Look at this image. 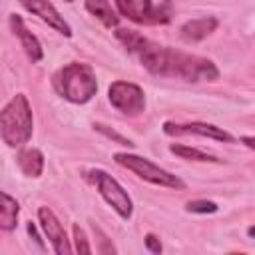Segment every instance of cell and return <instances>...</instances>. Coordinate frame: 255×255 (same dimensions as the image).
Masks as SVG:
<instances>
[{
    "label": "cell",
    "mask_w": 255,
    "mask_h": 255,
    "mask_svg": "<svg viewBox=\"0 0 255 255\" xmlns=\"http://www.w3.org/2000/svg\"><path fill=\"white\" fill-rule=\"evenodd\" d=\"M185 207H187V211H191V213H215V211H217V203L207 201V199L189 201Z\"/></svg>",
    "instance_id": "17"
},
{
    "label": "cell",
    "mask_w": 255,
    "mask_h": 255,
    "mask_svg": "<svg viewBox=\"0 0 255 255\" xmlns=\"http://www.w3.org/2000/svg\"><path fill=\"white\" fill-rule=\"evenodd\" d=\"M16 221H18V201L4 191L0 205V227L4 231H10L16 227Z\"/></svg>",
    "instance_id": "14"
},
{
    "label": "cell",
    "mask_w": 255,
    "mask_h": 255,
    "mask_svg": "<svg viewBox=\"0 0 255 255\" xmlns=\"http://www.w3.org/2000/svg\"><path fill=\"white\" fill-rule=\"evenodd\" d=\"M249 235H255V227H251V229H249Z\"/></svg>",
    "instance_id": "24"
},
{
    "label": "cell",
    "mask_w": 255,
    "mask_h": 255,
    "mask_svg": "<svg viewBox=\"0 0 255 255\" xmlns=\"http://www.w3.org/2000/svg\"><path fill=\"white\" fill-rule=\"evenodd\" d=\"M52 84L62 98L74 104H86L98 92V82H96L92 68L86 64H78V62L60 68L54 74Z\"/></svg>",
    "instance_id": "2"
},
{
    "label": "cell",
    "mask_w": 255,
    "mask_h": 255,
    "mask_svg": "<svg viewBox=\"0 0 255 255\" xmlns=\"http://www.w3.org/2000/svg\"><path fill=\"white\" fill-rule=\"evenodd\" d=\"M94 231L98 233V237H100V243H102V247H100V253H116V249H114V245L112 243H108V237L98 229V227H94Z\"/></svg>",
    "instance_id": "20"
},
{
    "label": "cell",
    "mask_w": 255,
    "mask_h": 255,
    "mask_svg": "<svg viewBox=\"0 0 255 255\" xmlns=\"http://www.w3.org/2000/svg\"><path fill=\"white\" fill-rule=\"evenodd\" d=\"M171 153L183 157V159H193V161H219L217 157L201 151V149H195V147H189V145H179V143H171L169 145Z\"/></svg>",
    "instance_id": "16"
},
{
    "label": "cell",
    "mask_w": 255,
    "mask_h": 255,
    "mask_svg": "<svg viewBox=\"0 0 255 255\" xmlns=\"http://www.w3.org/2000/svg\"><path fill=\"white\" fill-rule=\"evenodd\" d=\"M10 26H12L14 34L20 38L22 48L26 50L28 58H30L32 62H40V60H42V46H40L38 38L24 26V20H22L18 14H12V16H10Z\"/></svg>",
    "instance_id": "11"
},
{
    "label": "cell",
    "mask_w": 255,
    "mask_h": 255,
    "mask_svg": "<svg viewBox=\"0 0 255 255\" xmlns=\"http://www.w3.org/2000/svg\"><path fill=\"white\" fill-rule=\"evenodd\" d=\"M114 159H116V163L128 167L129 171H133L135 175H139L141 179H145L149 183H155V185H161V187H171V189H183L185 187V183L179 177L171 175L169 171L161 169L159 165L151 163L145 157H139V155H133V153H116Z\"/></svg>",
    "instance_id": "5"
},
{
    "label": "cell",
    "mask_w": 255,
    "mask_h": 255,
    "mask_svg": "<svg viewBox=\"0 0 255 255\" xmlns=\"http://www.w3.org/2000/svg\"><path fill=\"white\" fill-rule=\"evenodd\" d=\"M86 8H88V12H92L96 18H100L108 28L118 26V16H116V12L112 10V6H110L108 0H86Z\"/></svg>",
    "instance_id": "15"
},
{
    "label": "cell",
    "mask_w": 255,
    "mask_h": 255,
    "mask_svg": "<svg viewBox=\"0 0 255 255\" xmlns=\"http://www.w3.org/2000/svg\"><path fill=\"white\" fill-rule=\"evenodd\" d=\"M90 175H92V179H94L100 195L106 199V203L112 205L122 219H129L131 217V211H133V205H131V199L126 193V189L112 175H108L102 169H96Z\"/></svg>",
    "instance_id": "6"
},
{
    "label": "cell",
    "mask_w": 255,
    "mask_h": 255,
    "mask_svg": "<svg viewBox=\"0 0 255 255\" xmlns=\"http://www.w3.org/2000/svg\"><path fill=\"white\" fill-rule=\"evenodd\" d=\"M66 2H74V0H66Z\"/></svg>",
    "instance_id": "25"
},
{
    "label": "cell",
    "mask_w": 255,
    "mask_h": 255,
    "mask_svg": "<svg viewBox=\"0 0 255 255\" xmlns=\"http://www.w3.org/2000/svg\"><path fill=\"white\" fill-rule=\"evenodd\" d=\"M0 131L6 145H24L32 135V110L26 96H14L0 114Z\"/></svg>",
    "instance_id": "3"
},
{
    "label": "cell",
    "mask_w": 255,
    "mask_h": 255,
    "mask_svg": "<svg viewBox=\"0 0 255 255\" xmlns=\"http://www.w3.org/2000/svg\"><path fill=\"white\" fill-rule=\"evenodd\" d=\"M98 131H102L106 137H110V139H114V141H118V143H122V145H133L129 139H126V137H122L120 133H116L114 129H108V126H102V124H96L94 126Z\"/></svg>",
    "instance_id": "19"
},
{
    "label": "cell",
    "mask_w": 255,
    "mask_h": 255,
    "mask_svg": "<svg viewBox=\"0 0 255 255\" xmlns=\"http://www.w3.org/2000/svg\"><path fill=\"white\" fill-rule=\"evenodd\" d=\"M74 239H76V251L78 253H92V247L86 239V233L78 225H74Z\"/></svg>",
    "instance_id": "18"
},
{
    "label": "cell",
    "mask_w": 255,
    "mask_h": 255,
    "mask_svg": "<svg viewBox=\"0 0 255 255\" xmlns=\"http://www.w3.org/2000/svg\"><path fill=\"white\" fill-rule=\"evenodd\" d=\"M28 233L34 237V241H36L38 245H42V239H40V235H38V231H36V227H34L32 223H28Z\"/></svg>",
    "instance_id": "22"
},
{
    "label": "cell",
    "mask_w": 255,
    "mask_h": 255,
    "mask_svg": "<svg viewBox=\"0 0 255 255\" xmlns=\"http://www.w3.org/2000/svg\"><path fill=\"white\" fill-rule=\"evenodd\" d=\"M145 245H147V249L151 253H161V243H159V239L153 233H147L145 235Z\"/></svg>",
    "instance_id": "21"
},
{
    "label": "cell",
    "mask_w": 255,
    "mask_h": 255,
    "mask_svg": "<svg viewBox=\"0 0 255 255\" xmlns=\"http://www.w3.org/2000/svg\"><path fill=\"white\" fill-rule=\"evenodd\" d=\"M18 165H20L24 175L38 177L42 173V169H44V155H42L40 149H34V147L22 149L18 153Z\"/></svg>",
    "instance_id": "13"
},
{
    "label": "cell",
    "mask_w": 255,
    "mask_h": 255,
    "mask_svg": "<svg viewBox=\"0 0 255 255\" xmlns=\"http://www.w3.org/2000/svg\"><path fill=\"white\" fill-rule=\"evenodd\" d=\"M163 131L167 135H201V137H211L217 141H233V135H229L223 128L211 126V124H201V122H191V124H173V122H165L163 124Z\"/></svg>",
    "instance_id": "8"
},
{
    "label": "cell",
    "mask_w": 255,
    "mask_h": 255,
    "mask_svg": "<svg viewBox=\"0 0 255 255\" xmlns=\"http://www.w3.org/2000/svg\"><path fill=\"white\" fill-rule=\"evenodd\" d=\"M116 4L126 18L147 26L167 24L173 14L169 0H116Z\"/></svg>",
    "instance_id": "4"
},
{
    "label": "cell",
    "mask_w": 255,
    "mask_h": 255,
    "mask_svg": "<svg viewBox=\"0 0 255 255\" xmlns=\"http://www.w3.org/2000/svg\"><path fill=\"white\" fill-rule=\"evenodd\" d=\"M20 2L26 6V10H30L32 14L40 16L44 22H48V24H50L52 28H56L60 34L72 36V30H70L68 22L58 14V10H56L48 0H20Z\"/></svg>",
    "instance_id": "10"
},
{
    "label": "cell",
    "mask_w": 255,
    "mask_h": 255,
    "mask_svg": "<svg viewBox=\"0 0 255 255\" xmlns=\"http://www.w3.org/2000/svg\"><path fill=\"white\" fill-rule=\"evenodd\" d=\"M38 219H40V225H42L46 237L50 239L54 251H56L58 255H68L72 249H70L66 231H64V227H62V223L58 221V217H56L48 207H40V209H38Z\"/></svg>",
    "instance_id": "9"
},
{
    "label": "cell",
    "mask_w": 255,
    "mask_h": 255,
    "mask_svg": "<svg viewBox=\"0 0 255 255\" xmlns=\"http://www.w3.org/2000/svg\"><path fill=\"white\" fill-rule=\"evenodd\" d=\"M116 36L131 54L137 56L141 66L155 76L181 78L187 82H201V80L213 82L219 76V72L211 60L193 56V54H185V52H177L167 46H159V44L139 36L135 30H118Z\"/></svg>",
    "instance_id": "1"
},
{
    "label": "cell",
    "mask_w": 255,
    "mask_h": 255,
    "mask_svg": "<svg viewBox=\"0 0 255 255\" xmlns=\"http://www.w3.org/2000/svg\"><path fill=\"white\" fill-rule=\"evenodd\" d=\"M241 141H243L247 147L255 149V135H245V137H241Z\"/></svg>",
    "instance_id": "23"
},
{
    "label": "cell",
    "mask_w": 255,
    "mask_h": 255,
    "mask_svg": "<svg viewBox=\"0 0 255 255\" xmlns=\"http://www.w3.org/2000/svg\"><path fill=\"white\" fill-rule=\"evenodd\" d=\"M217 28V20L211 16H203V18H195L189 20L181 26V38L185 42H199L205 36H209L213 30Z\"/></svg>",
    "instance_id": "12"
},
{
    "label": "cell",
    "mask_w": 255,
    "mask_h": 255,
    "mask_svg": "<svg viewBox=\"0 0 255 255\" xmlns=\"http://www.w3.org/2000/svg\"><path fill=\"white\" fill-rule=\"evenodd\" d=\"M110 102L126 116H137L145 108V98L139 86L129 82H114L110 86Z\"/></svg>",
    "instance_id": "7"
}]
</instances>
